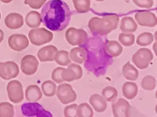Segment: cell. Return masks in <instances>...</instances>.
<instances>
[{"label": "cell", "instance_id": "obj_1", "mask_svg": "<svg viewBox=\"0 0 157 117\" xmlns=\"http://www.w3.org/2000/svg\"><path fill=\"white\" fill-rule=\"evenodd\" d=\"M41 22L48 29L61 32L69 25L71 12L63 0H49L43 5L41 12Z\"/></svg>", "mask_w": 157, "mask_h": 117}, {"label": "cell", "instance_id": "obj_2", "mask_svg": "<svg viewBox=\"0 0 157 117\" xmlns=\"http://www.w3.org/2000/svg\"><path fill=\"white\" fill-rule=\"evenodd\" d=\"M120 18L117 15L111 14L102 18L93 17L88 21V28L92 33L100 35H107L117 29Z\"/></svg>", "mask_w": 157, "mask_h": 117}, {"label": "cell", "instance_id": "obj_3", "mask_svg": "<svg viewBox=\"0 0 157 117\" xmlns=\"http://www.w3.org/2000/svg\"><path fill=\"white\" fill-rule=\"evenodd\" d=\"M53 33L44 28H35L29 32V39L32 44L41 46L53 40Z\"/></svg>", "mask_w": 157, "mask_h": 117}, {"label": "cell", "instance_id": "obj_4", "mask_svg": "<svg viewBox=\"0 0 157 117\" xmlns=\"http://www.w3.org/2000/svg\"><path fill=\"white\" fill-rule=\"evenodd\" d=\"M153 59V54L149 48H140L133 55L132 61L140 70L147 68Z\"/></svg>", "mask_w": 157, "mask_h": 117}, {"label": "cell", "instance_id": "obj_5", "mask_svg": "<svg viewBox=\"0 0 157 117\" xmlns=\"http://www.w3.org/2000/svg\"><path fill=\"white\" fill-rule=\"evenodd\" d=\"M65 38L71 45H81L87 41L88 35L84 29L71 27L66 31Z\"/></svg>", "mask_w": 157, "mask_h": 117}, {"label": "cell", "instance_id": "obj_6", "mask_svg": "<svg viewBox=\"0 0 157 117\" xmlns=\"http://www.w3.org/2000/svg\"><path fill=\"white\" fill-rule=\"evenodd\" d=\"M56 96L60 102L63 104H68L77 100V94L73 87L69 84L61 83L56 90Z\"/></svg>", "mask_w": 157, "mask_h": 117}, {"label": "cell", "instance_id": "obj_7", "mask_svg": "<svg viewBox=\"0 0 157 117\" xmlns=\"http://www.w3.org/2000/svg\"><path fill=\"white\" fill-rule=\"evenodd\" d=\"M7 93L9 99L14 104H18L24 99L22 84L16 80H13L8 84Z\"/></svg>", "mask_w": 157, "mask_h": 117}, {"label": "cell", "instance_id": "obj_8", "mask_svg": "<svg viewBox=\"0 0 157 117\" xmlns=\"http://www.w3.org/2000/svg\"><path fill=\"white\" fill-rule=\"evenodd\" d=\"M19 74V67L14 61L0 62V77L9 81L15 78Z\"/></svg>", "mask_w": 157, "mask_h": 117}, {"label": "cell", "instance_id": "obj_9", "mask_svg": "<svg viewBox=\"0 0 157 117\" xmlns=\"http://www.w3.org/2000/svg\"><path fill=\"white\" fill-rule=\"evenodd\" d=\"M135 21L143 27L153 28L157 25V18L150 11H140L135 14Z\"/></svg>", "mask_w": 157, "mask_h": 117}, {"label": "cell", "instance_id": "obj_10", "mask_svg": "<svg viewBox=\"0 0 157 117\" xmlns=\"http://www.w3.org/2000/svg\"><path fill=\"white\" fill-rule=\"evenodd\" d=\"M9 47L15 51H21L29 45V40L22 34H13L8 39Z\"/></svg>", "mask_w": 157, "mask_h": 117}, {"label": "cell", "instance_id": "obj_11", "mask_svg": "<svg viewBox=\"0 0 157 117\" xmlns=\"http://www.w3.org/2000/svg\"><path fill=\"white\" fill-rule=\"evenodd\" d=\"M38 67V61L32 55H25L21 60V70L27 76L35 74Z\"/></svg>", "mask_w": 157, "mask_h": 117}, {"label": "cell", "instance_id": "obj_12", "mask_svg": "<svg viewBox=\"0 0 157 117\" xmlns=\"http://www.w3.org/2000/svg\"><path fill=\"white\" fill-rule=\"evenodd\" d=\"M130 105L127 100L120 98L112 104V111L115 117H127L130 116Z\"/></svg>", "mask_w": 157, "mask_h": 117}, {"label": "cell", "instance_id": "obj_13", "mask_svg": "<svg viewBox=\"0 0 157 117\" xmlns=\"http://www.w3.org/2000/svg\"><path fill=\"white\" fill-rule=\"evenodd\" d=\"M5 24L9 28L12 30L21 28L24 25V18L21 14L12 12L6 17Z\"/></svg>", "mask_w": 157, "mask_h": 117}, {"label": "cell", "instance_id": "obj_14", "mask_svg": "<svg viewBox=\"0 0 157 117\" xmlns=\"http://www.w3.org/2000/svg\"><path fill=\"white\" fill-rule=\"evenodd\" d=\"M58 48L54 45H47L41 47L38 51V58L41 62L53 61Z\"/></svg>", "mask_w": 157, "mask_h": 117}, {"label": "cell", "instance_id": "obj_15", "mask_svg": "<svg viewBox=\"0 0 157 117\" xmlns=\"http://www.w3.org/2000/svg\"><path fill=\"white\" fill-rule=\"evenodd\" d=\"M89 102L97 113H103L107 109V100L104 99L102 95L98 94V93L92 94L89 99Z\"/></svg>", "mask_w": 157, "mask_h": 117}, {"label": "cell", "instance_id": "obj_16", "mask_svg": "<svg viewBox=\"0 0 157 117\" xmlns=\"http://www.w3.org/2000/svg\"><path fill=\"white\" fill-rule=\"evenodd\" d=\"M69 57L76 64H84L87 61V51L82 47H74L69 53Z\"/></svg>", "mask_w": 157, "mask_h": 117}, {"label": "cell", "instance_id": "obj_17", "mask_svg": "<svg viewBox=\"0 0 157 117\" xmlns=\"http://www.w3.org/2000/svg\"><path fill=\"white\" fill-rule=\"evenodd\" d=\"M105 51L112 58L120 56L123 52V47L117 41H107L104 44Z\"/></svg>", "mask_w": 157, "mask_h": 117}, {"label": "cell", "instance_id": "obj_18", "mask_svg": "<svg viewBox=\"0 0 157 117\" xmlns=\"http://www.w3.org/2000/svg\"><path fill=\"white\" fill-rule=\"evenodd\" d=\"M25 95L26 100L29 102L35 103L41 99L43 93L38 86L32 84V85L28 86Z\"/></svg>", "mask_w": 157, "mask_h": 117}, {"label": "cell", "instance_id": "obj_19", "mask_svg": "<svg viewBox=\"0 0 157 117\" xmlns=\"http://www.w3.org/2000/svg\"><path fill=\"white\" fill-rule=\"evenodd\" d=\"M120 28L124 33H133L137 29V23L132 17H124L121 21Z\"/></svg>", "mask_w": 157, "mask_h": 117}, {"label": "cell", "instance_id": "obj_20", "mask_svg": "<svg viewBox=\"0 0 157 117\" xmlns=\"http://www.w3.org/2000/svg\"><path fill=\"white\" fill-rule=\"evenodd\" d=\"M122 73L124 77L128 81H135L138 79L139 77V71L137 69L132 65L130 62H127L123 66Z\"/></svg>", "mask_w": 157, "mask_h": 117}, {"label": "cell", "instance_id": "obj_21", "mask_svg": "<svg viewBox=\"0 0 157 117\" xmlns=\"http://www.w3.org/2000/svg\"><path fill=\"white\" fill-rule=\"evenodd\" d=\"M21 111L23 112V114L25 116H34L35 113H38L39 116H44L41 114V113H48L44 109L41 107L40 104H24L21 106Z\"/></svg>", "mask_w": 157, "mask_h": 117}, {"label": "cell", "instance_id": "obj_22", "mask_svg": "<svg viewBox=\"0 0 157 117\" xmlns=\"http://www.w3.org/2000/svg\"><path fill=\"white\" fill-rule=\"evenodd\" d=\"M25 23L29 28H35L39 27L41 23V15L37 11H31L26 15Z\"/></svg>", "mask_w": 157, "mask_h": 117}, {"label": "cell", "instance_id": "obj_23", "mask_svg": "<svg viewBox=\"0 0 157 117\" xmlns=\"http://www.w3.org/2000/svg\"><path fill=\"white\" fill-rule=\"evenodd\" d=\"M122 92L127 100H133L138 93V87L133 82H126L123 85Z\"/></svg>", "mask_w": 157, "mask_h": 117}, {"label": "cell", "instance_id": "obj_24", "mask_svg": "<svg viewBox=\"0 0 157 117\" xmlns=\"http://www.w3.org/2000/svg\"><path fill=\"white\" fill-rule=\"evenodd\" d=\"M54 61L61 66H67L71 62V60L69 57V52L64 50L58 51L56 52Z\"/></svg>", "mask_w": 157, "mask_h": 117}, {"label": "cell", "instance_id": "obj_25", "mask_svg": "<svg viewBox=\"0 0 157 117\" xmlns=\"http://www.w3.org/2000/svg\"><path fill=\"white\" fill-rule=\"evenodd\" d=\"M41 90L42 93L45 96H53L55 95L57 90V86L55 82L52 81H46L41 84Z\"/></svg>", "mask_w": 157, "mask_h": 117}, {"label": "cell", "instance_id": "obj_26", "mask_svg": "<svg viewBox=\"0 0 157 117\" xmlns=\"http://www.w3.org/2000/svg\"><path fill=\"white\" fill-rule=\"evenodd\" d=\"M154 40V36L153 35V34L150 33V32H144L137 37L136 42L138 45L145 47V46L151 44Z\"/></svg>", "mask_w": 157, "mask_h": 117}, {"label": "cell", "instance_id": "obj_27", "mask_svg": "<svg viewBox=\"0 0 157 117\" xmlns=\"http://www.w3.org/2000/svg\"><path fill=\"white\" fill-rule=\"evenodd\" d=\"M94 111L92 107L87 103H82L78 106L77 117H92Z\"/></svg>", "mask_w": 157, "mask_h": 117}, {"label": "cell", "instance_id": "obj_28", "mask_svg": "<svg viewBox=\"0 0 157 117\" xmlns=\"http://www.w3.org/2000/svg\"><path fill=\"white\" fill-rule=\"evenodd\" d=\"M73 4L78 13H87L90 9V0H73Z\"/></svg>", "mask_w": 157, "mask_h": 117}, {"label": "cell", "instance_id": "obj_29", "mask_svg": "<svg viewBox=\"0 0 157 117\" xmlns=\"http://www.w3.org/2000/svg\"><path fill=\"white\" fill-rule=\"evenodd\" d=\"M156 78L151 75H147L143 78L141 81V87L144 90L147 91H151L156 88Z\"/></svg>", "mask_w": 157, "mask_h": 117}, {"label": "cell", "instance_id": "obj_30", "mask_svg": "<svg viewBox=\"0 0 157 117\" xmlns=\"http://www.w3.org/2000/svg\"><path fill=\"white\" fill-rule=\"evenodd\" d=\"M118 92L117 89L113 87H106L102 90V96L107 102H112L117 97Z\"/></svg>", "mask_w": 157, "mask_h": 117}, {"label": "cell", "instance_id": "obj_31", "mask_svg": "<svg viewBox=\"0 0 157 117\" xmlns=\"http://www.w3.org/2000/svg\"><path fill=\"white\" fill-rule=\"evenodd\" d=\"M15 115L14 107L8 102L0 104V117H12Z\"/></svg>", "mask_w": 157, "mask_h": 117}, {"label": "cell", "instance_id": "obj_32", "mask_svg": "<svg viewBox=\"0 0 157 117\" xmlns=\"http://www.w3.org/2000/svg\"><path fill=\"white\" fill-rule=\"evenodd\" d=\"M119 41L126 47L132 46L135 42V35L133 33H121L119 35Z\"/></svg>", "mask_w": 157, "mask_h": 117}, {"label": "cell", "instance_id": "obj_33", "mask_svg": "<svg viewBox=\"0 0 157 117\" xmlns=\"http://www.w3.org/2000/svg\"><path fill=\"white\" fill-rule=\"evenodd\" d=\"M61 77H62L64 82H72V81L77 80L76 74L74 71L73 69L67 67V69H63L61 72Z\"/></svg>", "mask_w": 157, "mask_h": 117}, {"label": "cell", "instance_id": "obj_34", "mask_svg": "<svg viewBox=\"0 0 157 117\" xmlns=\"http://www.w3.org/2000/svg\"><path fill=\"white\" fill-rule=\"evenodd\" d=\"M78 104H71L67 106L64 110V116L66 117H77Z\"/></svg>", "mask_w": 157, "mask_h": 117}, {"label": "cell", "instance_id": "obj_35", "mask_svg": "<svg viewBox=\"0 0 157 117\" xmlns=\"http://www.w3.org/2000/svg\"><path fill=\"white\" fill-rule=\"evenodd\" d=\"M47 2V0H25L24 4L33 9H39Z\"/></svg>", "mask_w": 157, "mask_h": 117}, {"label": "cell", "instance_id": "obj_36", "mask_svg": "<svg viewBox=\"0 0 157 117\" xmlns=\"http://www.w3.org/2000/svg\"><path fill=\"white\" fill-rule=\"evenodd\" d=\"M63 67H56L52 73V79L54 82L57 84H61L64 82L62 77H61V72L63 70Z\"/></svg>", "mask_w": 157, "mask_h": 117}, {"label": "cell", "instance_id": "obj_37", "mask_svg": "<svg viewBox=\"0 0 157 117\" xmlns=\"http://www.w3.org/2000/svg\"><path fill=\"white\" fill-rule=\"evenodd\" d=\"M136 6L144 9H150L153 6V0H132Z\"/></svg>", "mask_w": 157, "mask_h": 117}, {"label": "cell", "instance_id": "obj_38", "mask_svg": "<svg viewBox=\"0 0 157 117\" xmlns=\"http://www.w3.org/2000/svg\"><path fill=\"white\" fill-rule=\"evenodd\" d=\"M67 66H68V67H71V69H73L74 71L75 72V74H76L77 80H80L81 77H82L83 70H82V68H81V67L79 65V64L75 63V64H69Z\"/></svg>", "mask_w": 157, "mask_h": 117}, {"label": "cell", "instance_id": "obj_39", "mask_svg": "<svg viewBox=\"0 0 157 117\" xmlns=\"http://www.w3.org/2000/svg\"><path fill=\"white\" fill-rule=\"evenodd\" d=\"M3 38H4V32L0 29V43L2 41Z\"/></svg>", "mask_w": 157, "mask_h": 117}, {"label": "cell", "instance_id": "obj_40", "mask_svg": "<svg viewBox=\"0 0 157 117\" xmlns=\"http://www.w3.org/2000/svg\"><path fill=\"white\" fill-rule=\"evenodd\" d=\"M156 44H157V42H156V41L154 42V44H153V50H154V52H155V54H156V55H157V51H156Z\"/></svg>", "mask_w": 157, "mask_h": 117}, {"label": "cell", "instance_id": "obj_41", "mask_svg": "<svg viewBox=\"0 0 157 117\" xmlns=\"http://www.w3.org/2000/svg\"><path fill=\"white\" fill-rule=\"evenodd\" d=\"M0 1L2 2H4V3H9V2H11L12 0H0Z\"/></svg>", "mask_w": 157, "mask_h": 117}, {"label": "cell", "instance_id": "obj_42", "mask_svg": "<svg viewBox=\"0 0 157 117\" xmlns=\"http://www.w3.org/2000/svg\"><path fill=\"white\" fill-rule=\"evenodd\" d=\"M95 1H97V2H103V1H104V0H95Z\"/></svg>", "mask_w": 157, "mask_h": 117}, {"label": "cell", "instance_id": "obj_43", "mask_svg": "<svg viewBox=\"0 0 157 117\" xmlns=\"http://www.w3.org/2000/svg\"><path fill=\"white\" fill-rule=\"evenodd\" d=\"M0 18H1V14H0Z\"/></svg>", "mask_w": 157, "mask_h": 117}]
</instances>
